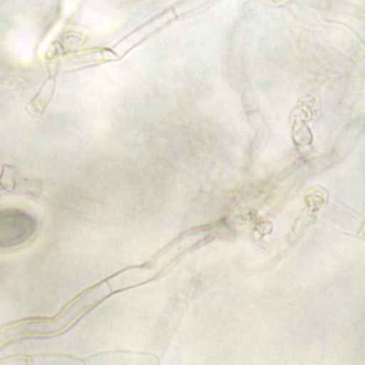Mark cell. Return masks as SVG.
<instances>
[{"label": "cell", "instance_id": "6da1fadb", "mask_svg": "<svg viewBox=\"0 0 365 365\" xmlns=\"http://www.w3.org/2000/svg\"><path fill=\"white\" fill-rule=\"evenodd\" d=\"M36 220L20 208L0 210V248L20 245L36 231Z\"/></svg>", "mask_w": 365, "mask_h": 365}, {"label": "cell", "instance_id": "7a4b0ae2", "mask_svg": "<svg viewBox=\"0 0 365 365\" xmlns=\"http://www.w3.org/2000/svg\"><path fill=\"white\" fill-rule=\"evenodd\" d=\"M87 362L88 365H158L160 359L153 354L108 351L90 356Z\"/></svg>", "mask_w": 365, "mask_h": 365}, {"label": "cell", "instance_id": "3957f363", "mask_svg": "<svg viewBox=\"0 0 365 365\" xmlns=\"http://www.w3.org/2000/svg\"><path fill=\"white\" fill-rule=\"evenodd\" d=\"M274 1H281V0H274Z\"/></svg>", "mask_w": 365, "mask_h": 365}]
</instances>
